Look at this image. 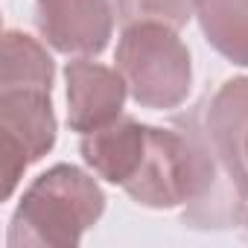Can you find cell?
Here are the masks:
<instances>
[{
	"instance_id": "cell-10",
	"label": "cell",
	"mask_w": 248,
	"mask_h": 248,
	"mask_svg": "<svg viewBox=\"0 0 248 248\" xmlns=\"http://www.w3.org/2000/svg\"><path fill=\"white\" fill-rule=\"evenodd\" d=\"M242 228H245V242H248V204H245V213H242Z\"/></svg>"
},
{
	"instance_id": "cell-6",
	"label": "cell",
	"mask_w": 248,
	"mask_h": 248,
	"mask_svg": "<svg viewBox=\"0 0 248 248\" xmlns=\"http://www.w3.org/2000/svg\"><path fill=\"white\" fill-rule=\"evenodd\" d=\"M67 126L79 135L111 126L123 117L129 85L117 67H105L91 59L67 62Z\"/></svg>"
},
{
	"instance_id": "cell-1",
	"label": "cell",
	"mask_w": 248,
	"mask_h": 248,
	"mask_svg": "<svg viewBox=\"0 0 248 248\" xmlns=\"http://www.w3.org/2000/svg\"><path fill=\"white\" fill-rule=\"evenodd\" d=\"M56 64L50 53L27 32H3L0 56V155L3 199H12L30 164L41 161L59 135L53 111Z\"/></svg>"
},
{
	"instance_id": "cell-8",
	"label": "cell",
	"mask_w": 248,
	"mask_h": 248,
	"mask_svg": "<svg viewBox=\"0 0 248 248\" xmlns=\"http://www.w3.org/2000/svg\"><path fill=\"white\" fill-rule=\"evenodd\" d=\"M196 18L219 56L248 67V0H199Z\"/></svg>"
},
{
	"instance_id": "cell-7",
	"label": "cell",
	"mask_w": 248,
	"mask_h": 248,
	"mask_svg": "<svg viewBox=\"0 0 248 248\" xmlns=\"http://www.w3.org/2000/svg\"><path fill=\"white\" fill-rule=\"evenodd\" d=\"M146 132H149L146 123H138L135 117H120L105 129L82 135V143H79L82 161L102 181L123 187L135 175V170L143 158Z\"/></svg>"
},
{
	"instance_id": "cell-9",
	"label": "cell",
	"mask_w": 248,
	"mask_h": 248,
	"mask_svg": "<svg viewBox=\"0 0 248 248\" xmlns=\"http://www.w3.org/2000/svg\"><path fill=\"white\" fill-rule=\"evenodd\" d=\"M199 9V0H117V18L123 27L164 24L181 30Z\"/></svg>"
},
{
	"instance_id": "cell-5",
	"label": "cell",
	"mask_w": 248,
	"mask_h": 248,
	"mask_svg": "<svg viewBox=\"0 0 248 248\" xmlns=\"http://www.w3.org/2000/svg\"><path fill=\"white\" fill-rule=\"evenodd\" d=\"M41 38L64 56H99L114 32L111 0H35Z\"/></svg>"
},
{
	"instance_id": "cell-2",
	"label": "cell",
	"mask_w": 248,
	"mask_h": 248,
	"mask_svg": "<svg viewBox=\"0 0 248 248\" xmlns=\"http://www.w3.org/2000/svg\"><path fill=\"white\" fill-rule=\"evenodd\" d=\"M105 210V193L85 170L56 164L24 190L12 225L9 248H76Z\"/></svg>"
},
{
	"instance_id": "cell-4",
	"label": "cell",
	"mask_w": 248,
	"mask_h": 248,
	"mask_svg": "<svg viewBox=\"0 0 248 248\" xmlns=\"http://www.w3.org/2000/svg\"><path fill=\"white\" fill-rule=\"evenodd\" d=\"M193 111L225 184L242 204H248V76L228 79L213 96L202 99Z\"/></svg>"
},
{
	"instance_id": "cell-3",
	"label": "cell",
	"mask_w": 248,
	"mask_h": 248,
	"mask_svg": "<svg viewBox=\"0 0 248 248\" xmlns=\"http://www.w3.org/2000/svg\"><path fill=\"white\" fill-rule=\"evenodd\" d=\"M114 62L140 108L172 111L187 102L193 64L187 44L178 38V30L164 24L123 27Z\"/></svg>"
}]
</instances>
